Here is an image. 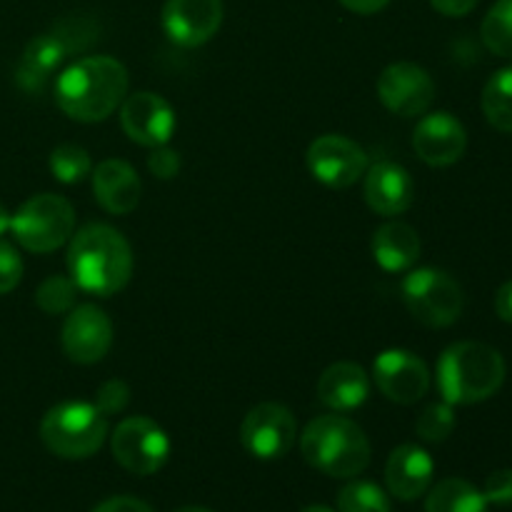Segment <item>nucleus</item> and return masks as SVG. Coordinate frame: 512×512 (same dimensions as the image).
<instances>
[{"instance_id": "1", "label": "nucleus", "mask_w": 512, "mask_h": 512, "mask_svg": "<svg viewBox=\"0 0 512 512\" xmlns=\"http://www.w3.org/2000/svg\"><path fill=\"white\" fill-rule=\"evenodd\" d=\"M128 85V68L120 60L110 55H90L58 75L55 103L78 123H100L123 105Z\"/></svg>"}, {"instance_id": "2", "label": "nucleus", "mask_w": 512, "mask_h": 512, "mask_svg": "<svg viewBox=\"0 0 512 512\" xmlns=\"http://www.w3.org/2000/svg\"><path fill=\"white\" fill-rule=\"evenodd\" d=\"M68 273L83 293L110 298L130 283L133 250L128 240L110 225H85L70 238Z\"/></svg>"}, {"instance_id": "3", "label": "nucleus", "mask_w": 512, "mask_h": 512, "mask_svg": "<svg viewBox=\"0 0 512 512\" xmlns=\"http://www.w3.org/2000/svg\"><path fill=\"white\" fill-rule=\"evenodd\" d=\"M505 360L495 348L475 340L455 343L438 360V388L445 403L475 405L490 400L505 383Z\"/></svg>"}, {"instance_id": "4", "label": "nucleus", "mask_w": 512, "mask_h": 512, "mask_svg": "<svg viewBox=\"0 0 512 512\" xmlns=\"http://www.w3.org/2000/svg\"><path fill=\"white\" fill-rule=\"evenodd\" d=\"M300 453L330 478H355L370 465V440L355 420L345 415H320L305 425Z\"/></svg>"}, {"instance_id": "5", "label": "nucleus", "mask_w": 512, "mask_h": 512, "mask_svg": "<svg viewBox=\"0 0 512 512\" xmlns=\"http://www.w3.org/2000/svg\"><path fill=\"white\" fill-rule=\"evenodd\" d=\"M108 438V415L95 403L68 400L58 403L40 420V440L53 455L85 460L98 453Z\"/></svg>"}, {"instance_id": "6", "label": "nucleus", "mask_w": 512, "mask_h": 512, "mask_svg": "<svg viewBox=\"0 0 512 512\" xmlns=\"http://www.w3.org/2000/svg\"><path fill=\"white\" fill-rule=\"evenodd\" d=\"M10 230L28 253H53L73 238L75 210L63 195H33L15 210V215H10Z\"/></svg>"}, {"instance_id": "7", "label": "nucleus", "mask_w": 512, "mask_h": 512, "mask_svg": "<svg viewBox=\"0 0 512 512\" xmlns=\"http://www.w3.org/2000/svg\"><path fill=\"white\" fill-rule=\"evenodd\" d=\"M400 295L418 323L428 328H448L458 323L465 308V293L458 280L440 268L408 270Z\"/></svg>"}, {"instance_id": "8", "label": "nucleus", "mask_w": 512, "mask_h": 512, "mask_svg": "<svg viewBox=\"0 0 512 512\" xmlns=\"http://www.w3.org/2000/svg\"><path fill=\"white\" fill-rule=\"evenodd\" d=\"M110 453L115 463L130 475L148 478L155 475L170 458V440L155 420L145 415L125 418L110 435Z\"/></svg>"}, {"instance_id": "9", "label": "nucleus", "mask_w": 512, "mask_h": 512, "mask_svg": "<svg viewBox=\"0 0 512 512\" xmlns=\"http://www.w3.org/2000/svg\"><path fill=\"white\" fill-rule=\"evenodd\" d=\"M295 440H298V420L280 403L255 405L240 425V443L258 460L285 458L293 450Z\"/></svg>"}, {"instance_id": "10", "label": "nucleus", "mask_w": 512, "mask_h": 512, "mask_svg": "<svg viewBox=\"0 0 512 512\" xmlns=\"http://www.w3.org/2000/svg\"><path fill=\"white\" fill-rule=\"evenodd\" d=\"M310 175L328 188L345 190L358 183L368 170V153L345 135H320L305 155Z\"/></svg>"}, {"instance_id": "11", "label": "nucleus", "mask_w": 512, "mask_h": 512, "mask_svg": "<svg viewBox=\"0 0 512 512\" xmlns=\"http://www.w3.org/2000/svg\"><path fill=\"white\" fill-rule=\"evenodd\" d=\"M113 320L98 305H78L68 313L60 333L63 353L75 365H95L113 348Z\"/></svg>"}, {"instance_id": "12", "label": "nucleus", "mask_w": 512, "mask_h": 512, "mask_svg": "<svg viewBox=\"0 0 512 512\" xmlns=\"http://www.w3.org/2000/svg\"><path fill=\"white\" fill-rule=\"evenodd\" d=\"M375 388L398 405H413L423 400L430 390V370L423 358L410 350L390 348L373 363Z\"/></svg>"}, {"instance_id": "13", "label": "nucleus", "mask_w": 512, "mask_h": 512, "mask_svg": "<svg viewBox=\"0 0 512 512\" xmlns=\"http://www.w3.org/2000/svg\"><path fill=\"white\" fill-rule=\"evenodd\" d=\"M120 125L133 143L143 148H160L168 145L175 133V110L168 100L150 90H138L125 95L120 105Z\"/></svg>"}, {"instance_id": "14", "label": "nucleus", "mask_w": 512, "mask_h": 512, "mask_svg": "<svg viewBox=\"0 0 512 512\" xmlns=\"http://www.w3.org/2000/svg\"><path fill=\"white\" fill-rule=\"evenodd\" d=\"M378 98L390 113L400 118L425 115L433 105L435 83L425 68L415 63H393L380 73Z\"/></svg>"}, {"instance_id": "15", "label": "nucleus", "mask_w": 512, "mask_h": 512, "mask_svg": "<svg viewBox=\"0 0 512 512\" xmlns=\"http://www.w3.org/2000/svg\"><path fill=\"white\" fill-rule=\"evenodd\" d=\"M223 0H168L163 5V30L180 48H200L223 25Z\"/></svg>"}, {"instance_id": "16", "label": "nucleus", "mask_w": 512, "mask_h": 512, "mask_svg": "<svg viewBox=\"0 0 512 512\" xmlns=\"http://www.w3.org/2000/svg\"><path fill=\"white\" fill-rule=\"evenodd\" d=\"M413 148L415 155L425 165L448 168V165H455L465 155L468 133H465V125L453 113L438 110V113L423 115L420 123L415 125Z\"/></svg>"}, {"instance_id": "17", "label": "nucleus", "mask_w": 512, "mask_h": 512, "mask_svg": "<svg viewBox=\"0 0 512 512\" xmlns=\"http://www.w3.org/2000/svg\"><path fill=\"white\" fill-rule=\"evenodd\" d=\"M365 203L383 218L403 215L415 200V183L408 170L393 160H378L365 170Z\"/></svg>"}, {"instance_id": "18", "label": "nucleus", "mask_w": 512, "mask_h": 512, "mask_svg": "<svg viewBox=\"0 0 512 512\" xmlns=\"http://www.w3.org/2000/svg\"><path fill=\"white\" fill-rule=\"evenodd\" d=\"M90 178H93L95 200L105 213L128 215L138 208L143 183L130 163L120 158H108L95 165Z\"/></svg>"}, {"instance_id": "19", "label": "nucleus", "mask_w": 512, "mask_h": 512, "mask_svg": "<svg viewBox=\"0 0 512 512\" xmlns=\"http://www.w3.org/2000/svg\"><path fill=\"white\" fill-rule=\"evenodd\" d=\"M435 463L430 453L420 445L405 443L390 453L388 465H385V483H388L390 495L398 500H418L433 485Z\"/></svg>"}, {"instance_id": "20", "label": "nucleus", "mask_w": 512, "mask_h": 512, "mask_svg": "<svg viewBox=\"0 0 512 512\" xmlns=\"http://www.w3.org/2000/svg\"><path fill=\"white\" fill-rule=\"evenodd\" d=\"M370 395V375L358 363L340 360L318 378V400L335 413L360 408Z\"/></svg>"}, {"instance_id": "21", "label": "nucleus", "mask_w": 512, "mask_h": 512, "mask_svg": "<svg viewBox=\"0 0 512 512\" xmlns=\"http://www.w3.org/2000/svg\"><path fill=\"white\" fill-rule=\"evenodd\" d=\"M70 53H73V50L68 48V43H65L55 30L35 35V38L25 45L15 80H18V85L23 90L35 93V90L43 88L45 80L53 75V70H58L60 65L65 63V58H68Z\"/></svg>"}, {"instance_id": "22", "label": "nucleus", "mask_w": 512, "mask_h": 512, "mask_svg": "<svg viewBox=\"0 0 512 512\" xmlns=\"http://www.w3.org/2000/svg\"><path fill=\"white\" fill-rule=\"evenodd\" d=\"M370 250H373L375 263L388 273H405L415 265L420 258V238L415 228L408 223H385L380 225L370 240Z\"/></svg>"}, {"instance_id": "23", "label": "nucleus", "mask_w": 512, "mask_h": 512, "mask_svg": "<svg viewBox=\"0 0 512 512\" xmlns=\"http://www.w3.org/2000/svg\"><path fill=\"white\" fill-rule=\"evenodd\" d=\"M425 512H488V500L468 480L448 478L430 490Z\"/></svg>"}, {"instance_id": "24", "label": "nucleus", "mask_w": 512, "mask_h": 512, "mask_svg": "<svg viewBox=\"0 0 512 512\" xmlns=\"http://www.w3.org/2000/svg\"><path fill=\"white\" fill-rule=\"evenodd\" d=\"M483 113L500 133H512V65L498 70L483 88Z\"/></svg>"}, {"instance_id": "25", "label": "nucleus", "mask_w": 512, "mask_h": 512, "mask_svg": "<svg viewBox=\"0 0 512 512\" xmlns=\"http://www.w3.org/2000/svg\"><path fill=\"white\" fill-rule=\"evenodd\" d=\"M480 35L490 53L498 58H512V0H498L485 15Z\"/></svg>"}, {"instance_id": "26", "label": "nucleus", "mask_w": 512, "mask_h": 512, "mask_svg": "<svg viewBox=\"0 0 512 512\" xmlns=\"http://www.w3.org/2000/svg\"><path fill=\"white\" fill-rule=\"evenodd\" d=\"M48 168L58 183L75 185L93 173V160H90L88 150L80 148V145L63 143L53 148L48 158Z\"/></svg>"}, {"instance_id": "27", "label": "nucleus", "mask_w": 512, "mask_h": 512, "mask_svg": "<svg viewBox=\"0 0 512 512\" xmlns=\"http://www.w3.org/2000/svg\"><path fill=\"white\" fill-rule=\"evenodd\" d=\"M338 512H390V498L380 485L353 480L338 493Z\"/></svg>"}, {"instance_id": "28", "label": "nucleus", "mask_w": 512, "mask_h": 512, "mask_svg": "<svg viewBox=\"0 0 512 512\" xmlns=\"http://www.w3.org/2000/svg\"><path fill=\"white\" fill-rule=\"evenodd\" d=\"M78 285L65 275H50L35 290V305L48 315H65L75 308Z\"/></svg>"}, {"instance_id": "29", "label": "nucleus", "mask_w": 512, "mask_h": 512, "mask_svg": "<svg viewBox=\"0 0 512 512\" xmlns=\"http://www.w3.org/2000/svg\"><path fill=\"white\" fill-rule=\"evenodd\" d=\"M455 425V410L450 403H433L418 415V423H415V433L425 443H445V440L453 435Z\"/></svg>"}, {"instance_id": "30", "label": "nucleus", "mask_w": 512, "mask_h": 512, "mask_svg": "<svg viewBox=\"0 0 512 512\" xmlns=\"http://www.w3.org/2000/svg\"><path fill=\"white\" fill-rule=\"evenodd\" d=\"M93 403L98 405V408L103 410L108 418H110V415L123 413V410L128 408V403H130V388L123 383V380H118V378L108 380V383H103L98 388Z\"/></svg>"}, {"instance_id": "31", "label": "nucleus", "mask_w": 512, "mask_h": 512, "mask_svg": "<svg viewBox=\"0 0 512 512\" xmlns=\"http://www.w3.org/2000/svg\"><path fill=\"white\" fill-rule=\"evenodd\" d=\"M23 280V260L10 243L0 240V295H8Z\"/></svg>"}, {"instance_id": "32", "label": "nucleus", "mask_w": 512, "mask_h": 512, "mask_svg": "<svg viewBox=\"0 0 512 512\" xmlns=\"http://www.w3.org/2000/svg\"><path fill=\"white\" fill-rule=\"evenodd\" d=\"M483 495L488 505H500V508L512 505V470L503 468L490 473L488 480H485Z\"/></svg>"}, {"instance_id": "33", "label": "nucleus", "mask_w": 512, "mask_h": 512, "mask_svg": "<svg viewBox=\"0 0 512 512\" xmlns=\"http://www.w3.org/2000/svg\"><path fill=\"white\" fill-rule=\"evenodd\" d=\"M148 170L160 180H170L180 173V155L175 150L165 148H153V153L148 155Z\"/></svg>"}, {"instance_id": "34", "label": "nucleus", "mask_w": 512, "mask_h": 512, "mask_svg": "<svg viewBox=\"0 0 512 512\" xmlns=\"http://www.w3.org/2000/svg\"><path fill=\"white\" fill-rule=\"evenodd\" d=\"M93 512H155L148 503L130 495H118V498H108L98 505Z\"/></svg>"}, {"instance_id": "35", "label": "nucleus", "mask_w": 512, "mask_h": 512, "mask_svg": "<svg viewBox=\"0 0 512 512\" xmlns=\"http://www.w3.org/2000/svg\"><path fill=\"white\" fill-rule=\"evenodd\" d=\"M478 3L480 0H430V5H433L440 15H448V18H463V15H468Z\"/></svg>"}, {"instance_id": "36", "label": "nucleus", "mask_w": 512, "mask_h": 512, "mask_svg": "<svg viewBox=\"0 0 512 512\" xmlns=\"http://www.w3.org/2000/svg\"><path fill=\"white\" fill-rule=\"evenodd\" d=\"M495 313L503 323L512 325V280L500 285L498 293H495Z\"/></svg>"}, {"instance_id": "37", "label": "nucleus", "mask_w": 512, "mask_h": 512, "mask_svg": "<svg viewBox=\"0 0 512 512\" xmlns=\"http://www.w3.org/2000/svg\"><path fill=\"white\" fill-rule=\"evenodd\" d=\"M345 10L358 15H375L383 8H388L390 0H338Z\"/></svg>"}, {"instance_id": "38", "label": "nucleus", "mask_w": 512, "mask_h": 512, "mask_svg": "<svg viewBox=\"0 0 512 512\" xmlns=\"http://www.w3.org/2000/svg\"><path fill=\"white\" fill-rule=\"evenodd\" d=\"M5 230H10V213L3 203H0V235H5Z\"/></svg>"}, {"instance_id": "39", "label": "nucleus", "mask_w": 512, "mask_h": 512, "mask_svg": "<svg viewBox=\"0 0 512 512\" xmlns=\"http://www.w3.org/2000/svg\"><path fill=\"white\" fill-rule=\"evenodd\" d=\"M300 512H335V510H330L328 505H308V508H303Z\"/></svg>"}, {"instance_id": "40", "label": "nucleus", "mask_w": 512, "mask_h": 512, "mask_svg": "<svg viewBox=\"0 0 512 512\" xmlns=\"http://www.w3.org/2000/svg\"><path fill=\"white\" fill-rule=\"evenodd\" d=\"M175 512H210V510L198 508V505H185V508H178Z\"/></svg>"}]
</instances>
